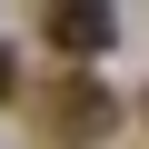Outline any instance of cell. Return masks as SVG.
I'll list each match as a JSON object with an SVG mask.
<instances>
[{
	"instance_id": "cell-2",
	"label": "cell",
	"mask_w": 149,
	"mask_h": 149,
	"mask_svg": "<svg viewBox=\"0 0 149 149\" xmlns=\"http://www.w3.org/2000/svg\"><path fill=\"white\" fill-rule=\"evenodd\" d=\"M40 40H50L60 60H100V50L119 40V20H109V10H40Z\"/></svg>"
},
{
	"instance_id": "cell-4",
	"label": "cell",
	"mask_w": 149,
	"mask_h": 149,
	"mask_svg": "<svg viewBox=\"0 0 149 149\" xmlns=\"http://www.w3.org/2000/svg\"><path fill=\"white\" fill-rule=\"evenodd\" d=\"M139 119H149V90H139Z\"/></svg>"
},
{
	"instance_id": "cell-3",
	"label": "cell",
	"mask_w": 149,
	"mask_h": 149,
	"mask_svg": "<svg viewBox=\"0 0 149 149\" xmlns=\"http://www.w3.org/2000/svg\"><path fill=\"white\" fill-rule=\"evenodd\" d=\"M0 100H20V60H10V50H0Z\"/></svg>"
},
{
	"instance_id": "cell-1",
	"label": "cell",
	"mask_w": 149,
	"mask_h": 149,
	"mask_svg": "<svg viewBox=\"0 0 149 149\" xmlns=\"http://www.w3.org/2000/svg\"><path fill=\"white\" fill-rule=\"evenodd\" d=\"M30 129H40L50 149H100V139L119 129V100L100 90V70H60L50 90H30Z\"/></svg>"
}]
</instances>
